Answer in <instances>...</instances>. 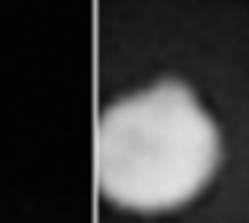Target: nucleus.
I'll return each instance as SVG.
<instances>
[{"instance_id": "obj_2", "label": "nucleus", "mask_w": 249, "mask_h": 223, "mask_svg": "<svg viewBox=\"0 0 249 223\" xmlns=\"http://www.w3.org/2000/svg\"><path fill=\"white\" fill-rule=\"evenodd\" d=\"M244 223H249V218H247V221H244Z\"/></svg>"}, {"instance_id": "obj_1", "label": "nucleus", "mask_w": 249, "mask_h": 223, "mask_svg": "<svg viewBox=\"0 0 249 223\" xmlns=\"http://www.w3.org/2000/svg\"><path fill=\"white\" fill-rule=\"evenodd\" d=\"M249 218V0H102L89 223Z\"/></svg>"}]
</instances>
